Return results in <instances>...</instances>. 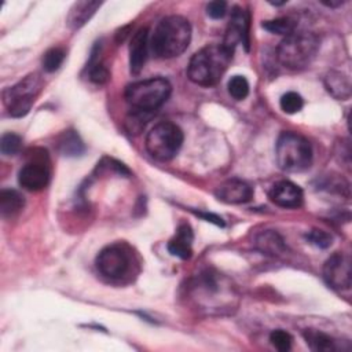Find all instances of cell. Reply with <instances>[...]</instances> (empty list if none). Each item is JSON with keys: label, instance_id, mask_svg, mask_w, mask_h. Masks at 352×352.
Listing matches in <instances>:
<instances>
[{"label": "cell", "instance_id": "obj_12", "mask_svg": "<svg viewBox=\"0 0 352 352\" xmlns=\"http://www.w3.org/2000/svg\"><path fill=\"white\" fill-rule=\"evenodd\" d=\"M268 197L275 205H278L280 208H286V209L300 208L302 205V199H304L302 190L290 180L276 182L271 187Z\"/></svg>", "mask_w": 352, "mask_h": 352}, {"label": "cell", "instance_id": "obj_5", "mask_svg": "<svg viewBox=\"0 0 352 352\" xmlns=\"http://www.w3.org/2000/svg\"><path fill=\"white\" fill-rule=\"evenodd\" d=\"M276 164L286 172H301L312 162L311 143L300 133L282 132L275 147Z\"/></svg>", "mask_w": 352, "mask_h": 352}, {"label": "cell", "instance_id": "obj_7", "mask_svg": "<svg viewBox=\"0 0 352 352\" xmlns=\"http://www.w3.org/2000/svg\"><path fill=\"white\" fill-rule=\"evenodd\" d=\"M183 144V131L173 122L162 121L154 125L146 136V150L158 161L172 160Z\"/></svg>", "mask_w": 352, "mask_h": 352}, {"label": "cell", "instance_id": "obj_20", "mask_svg": "<svg viewBox=\"0 0 352 352\" xmlns=\"http://www.w3.org/2000/svg\"><path fill=\"white\" fill-rule=\"evenodd\" d=\"M304 338L312 351H316V352L336 351V341L330 336L319 330L307 329L304 331Z\"/></svg>", "mask_w": 352, "mask_h": 352}, {"label": "cell", "instance_id": "obj_6", "mask_svg": "<svg viewBox=\"0 0 352 352\" xmlns=\"http://www.w3.org/2000/svg\"><path fill=\"white\" fill-rule=\"evenodd\" d=\"M43 89V78L37 73H30L15 85L3 91V102L11 117L21 118L29 113L36 98Z\"/></svg>", "mask_w": 352, "mask_h": 352}, {"label": "cell", "instance_id": "obj_24", "mask_svg": "<svg viewBox=\"0 0 352 352\" xmlns=\"http://www.w3.org/2000/svg\"><path fill=\"white\" fill-rule=\"evenodd\" d=\"M65 56H66V54L62 48H59V47L50 48L43 56V69L48 73L58 70L59 66L63 63Z\"/></svg>", "mask_w": 352, "mask_h": 352}, {"label": "cell", "instance_id": "obj_10", "mask_svg": "<svg viewBox=\"0 0 352 352\" xmlns=\"http://www.w3.org/2000/svg\"><path fill=\"white\" fill-rule=\"evenodd\" d=\"M50 176L51 172L47 155H34V158H32L21 168L18 173V183L28 191H40L47 187Z\"/></svg>", "mask_w": 352, "mask_h": 352}, {"label": "cell", "instance_id": "obj_21", "mask_svg": "<svg viewBox=\"0 0 352 352\" xmlns=\"http://www.w3.org/2000/svg\"><path fill=\"white\" fill-rule=\"evenodd\" d=\"M59 150L63 155L77 157L84 153L85 147H84V143L80 139L77 132L66 131L62 133V136L59 139Z\"/></svg>", "mask_w": 352, "mask_h": 352}, {"label": "cell", "instance_id": "obj_28", "mask_svg": "<svg viewBox=\"0 0 352 352\" xmlns=\"http://www.w3.org/2000/svg\"><path fill=\"white\" fill-rule=\"evenodd\" d=\"M307 239L309 241V243H312L316 248L320 249H327L331 243H333V236L323 230H318L314 228L307 234Z\"/></svg>", "mask_w": 352, "mask_h": 352}, {"label": "cell", "instance_id": "obj_22", "mask_svg": "<svg viewBox=\"0 0 352 352\" xmlns=\"http://www.w3.org/2000/svg\"><path fill=\"white\" fill-rule=\"evenodd\" d=\"M98 55H99V52H96L94 50L89 63H88V77L95 84H104L110 77V72L104 63L96 60Z\"/></svg>", "mask_w": 352, "mask_h": 352}, {"label": "cell", "instance_id": "obj_16", "mask_svg": "<svg viewBox=\"0 0 352 352\" xmlns=\"http://www.w3.org/2000/svg\"><path fill=\"white\" fill-rule=\"evenodd\" d=\"M100 1H77L72 6L69 15L66 18V23L72 30H77L82 28L100 7Z\"/></svg>", "mask_w": 352, "mask_h": 352}, {"label": "cell", "instance_id": "obj_23", "mask_svg": "<svg viewBox=\"0 0 352 352\" xmlns=\"http://www.w3.org/2000/svg\"><path fill=\"white\" fill-rule=\"evenodd\" d=\"M263 28L271 33L282 34L286 37L290 33L296 32V22L287 16H283V18H276V19L263 22Z\"/></svg>", "mask_w": 352, "mask_h": 352}, {"label": "cell", "instance_id": "obj_29", "mask_svg": "<svg viewBox=\"0 0 352 352\" xmlns=\"http://www.w3.org/2000/svg\"><path fill=\"white\" fill-rule=\"evenodd\" d=\"M270 341H271V344H272L278 351L286 352V351L290 349L293 338H292V336H290L287 331L279 329V330H274V331L270 334Z\"/></svg>", "mask_w": 352, "mask_h": 352}, {"label": "cell", "instance_id": "obj_8", "mask_svg": "<svg viewBox=\"0 0 352 352\" xmlns=\"http://www.w3.org/2000/svg\"><path fill=\"white\" fill-rule=\"evenodd\" d=\"M95 264L103 276L110 279H121L131 270L132 256L124 245L114 243L103 248L98 253Z\"/></svg>", "mask_w": 352, "mask_h": 352}, {"label": "cell", "instance_id": "obj_18", "mask_svg": "<svg viewBox=\"0 0 352 352\" xmlns=\"http://www.w3.org/2000/svg\"><path fill=\"white\" fill-rule=\"evenodd\" d=\"M254 245L260 252L268 256H280L286 250L282 236L272 230L260 232L254 239Z\"/></svg>", "mask_w": 352, "mask_h": 352}, {"label": "cell", "instance_id": "obj_19", "mask_svg": "<svg viewBox=\"0 0 352 352\" xmlns=\"http://www.w3.org/2000/svg\"><path fill=\"white\" fill-rule=\"evenodd\" d=\"M23 205L25 199L16 190L3 188L0 191V212L3 217H14L22 210Z\"/></svg>", "mask_w": 352, "mask_h": 352}, {"label": "cell", "instance_id": "obj_4", "mask_svg": "<svg viewBox=\"0 0 352 352\" xmlns=\"http://www.w3.org/2000/svg\"><path fill=\"white\" fill-rule=\"evenodd\" d=\"M172 85L166 78L153 77L132 82L125 89V100L135 111L153 113L169 98Z\"/></svg>", "mask_w": 352, "mask_h": 352}, {"label": "cell", "instance_id": "obj_13", "mask_svg": "<svg viewBox=\"0 0 352 352\" xmlns=\"http://www.w3.org/2000/svg\"><path fill=\"white\" fill-rule=\"evenodd\" d=\"M216 197L221 202L239 205L249 202L253 197V188L243 180L239 179H230L221 183L216 188Z\"/></svg>", "mask_w": 352, "mask_h": 352}, {"label": "cell", "instance_id": "obj_30", "mask_svg": "<svg viewBox=\"0 0 352 352\" xmlns=\"http://www.w3.org/2000/svg\"><path fill=\"white\" fill-rule=\"evenodd\" d=\"M227 12V3L217 0V1H210L206 6V14L213 18V19H220L226 15Z\"/></svg>", "mask_w": 352, "mask_h": 352}, {"label": "cell", "instance_id": "obj_31", "mask_svg": "<svg viewBox=\"0 0 352 352\" xmlns=\"http://www.w3.org/2000/svg\"><path fill=\"white\" fill-rule=\"evenodd\" d=\"M195 214L197 216H199V217H202L204 220H206V221H210V223H213V224H216V226H224V223H223V220H221V217H219L217 214H213V213H205V212H195Z\"/></svg>", "mask_w": 352, "mask_h": 352}, {"label": "cell", "instance_id": "obj_3", "mask_svg": "<svg viewBox=\"0 0 352 352\" xmlns=\"http://www.w3.org/2000/svg\"><path fill=\"white\" fill-rule=\"evenodd\" d=\"M319 38L311 32H293L276 48L278 60L290 70H302L311 65L319 50Z\"/></svg>", "mask_w": 352, "mask_h": 352}, {"label": "cell", "instance_id": "obj_25", "mask_svg": "<svg viewBox=\"0 0 352 352\" xmlns=\"http://www.w3.org/2000/svg\"><path fill=\"white\" fill-rule=\"evenodd\" d=\"M227 88L230 95L236 100H242L249 95V82L243 76L231 77Z\"/></svg>", "mask_w": 352, "mask_h": 352}, {"label": "cell", "instance_id": "obj_32", "mask_svg": "<svg viewBox=\"0 0 352 352\" xmlns=\"http://www.w3.org/2000/svg\"><path fill=\"white\" fill-rule=\"evenodd\" d=\"M345 1H342V0H337V1H322V4H324V6H327V7H340V6H342Z\"/></svg>", "mask_w": 352, "mask_h": 352}, {"label": "cell", "instance_id": "obj_2", "mask_svg": "<svg viewBox=\"0 0 352 352\" xmlns=\"http://www.w3.org/2000/svg\"><path fill=\"white\" fill-rule=\"evenodd\" d=\"M232 59L230 52L223 44H209L197 51L187 66L188 78L201 85H216L227 70Z\"/></svg>", "mask_w": 352, "mask_h": 352}, {"label": "cell", "instance_id": "obj_26", "mask_svg": "<svg viewBox=\"0 0 352 352\" xmlns=\"http://www.w3.org/2000/svg\"><path fill=\"white\" fill-rule=\"evenodd\" d=\"M279 104H280V109L285 113L294 114V113H297L302 109L304 100H302L300 94H297L294 91H290V92H286L285 95H282V98L279 100Z\"/></svg>", "mask_w": 352, "mask_h": 352}, {"label": "cell", "instance_id": "obj_1", "mask_svg": "<svg viewBox=\"0 0 352 352\" xmlns=\"http://www.w3.org/2000/svg\"><path fill=\"white\" fill-rule=\"evenodd\" d=\"M191 40V25L180 15L162 18L151 36L150 47L153 54L161 59L179 56L186 51Z\"/></svg>", "mask_w": 352, "mask_h": 352}, {"label": "cell", "instance_id": "obj_11", "mask_svg": "<svg viewBox=\"0 0 352 352\" xmlns=\"http://www.w3.org/2000/svg\"><path fill=\"white\" fill-rule=\"evenodd\" d=\"M249 26H250V15L246 10L242 7H232L231 11V18L226 29L223 45L234 54L235 47L242 43L246 48L249 50Z\"/></svg>", "mask_w": 352, "mask_h": 352}, {"label": "cell", "instance_id": "obj_15", "mask_svg": "<svg viewBox=\"0 0 352 352\" xmlns=\"http://www.w3.org/2000/svg\"><path fill=\"white\" fill-rule=\"evenodd\" d=\"M192 239L194 234L191 227L187 223L180 224L175 236L168 242L169 253L182 260H188L192 254Z\"/></svg>", "mask_w": 352, "mask_h": 352}, {"label": "cell", "instance_id": "obj_9", "mask_svg": "<svg viewBox=\"0 0 352 352\" xmlns=\"http://www.w3.org/2000/svg\"><path fill=\"white\" fill-rule=\"evenodd\" d=\"M323 278L330 287L338 292L349 290L352 280V267L349 256L344 253L331 254L324 261Z\"/></svg>", "mask_w": 352, "mask_h": 352}, {"label": "cell", "instance_id": "obj_17", "mask_svg": "<svg viewBox=\"0 0 352 352\" xmlns=\"http://www.w3.org/2000/svg\"><path fill=\"white\" fill-rule=\"evenodd\" d=\"M324 87L329 91V94L338 100L349 99L352 92L349 77L337 70H331L326 74Z\"/></svg>", "mask_w": 352, "mask_h": 352}, {"label": "cell", "instance_id": "obj_14", "mask_svg": "<svg viewBox=\"0 0 352 352\" xmlns=\"http://www.w3.org/2000/svg\"><path fill=\"white\" fill-rule=\"evenodd\" d=\"M148 29L140 28L136 30L129 43V69L132 74H139L147 59Z\"/></svg>", "mask_w": 352, "mask_h": 352}, {"label": "cell", "instance_id": "obj_27", "mask_svg": "<svg viewBox=\"0 0 352 352\" xmlns=\"http://www.w3.org/2000/svg\"><path fill=\"white\" fill-rule=\"evenodd\" d=\"M22 139L19 135L8 132L4 133L0 139V150L4 155H14L21 150Z\"/></svg>", "mask_w": 352, "mask_h": 352}]
</instances>
